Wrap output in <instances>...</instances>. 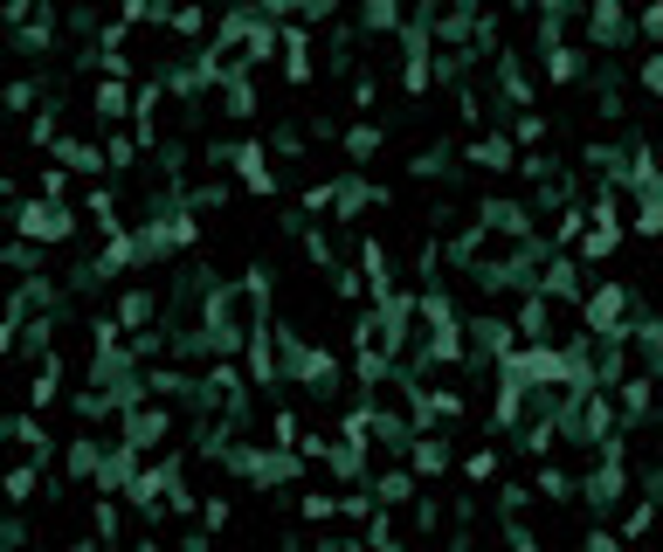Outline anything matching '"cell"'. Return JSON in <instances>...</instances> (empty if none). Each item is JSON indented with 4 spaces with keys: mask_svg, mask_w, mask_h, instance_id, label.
I'll use <instances>...</instances> for the list:
<instances>
[{
    "mask_svg": "<svg viewBox=\"0 0 663 552\" xmlns=\"http://www.w3.org/2000/svg\"><path fill=\"white\" fill-rule=\"evenodd\" d=\"M22 207V194H14V174H0V215H14Z\"/></svg>",
    "mask_w": 663,
    "mask_h": 552,
    "instance_id": "f1b7e54d",
    "label": "cell"
},
{
    "mask_svg": "<svg viewBox=\"0 0 663 552\" xmlns=\"http://www.w3.org/2000/svg\"><path fill=\"white\" fill-rule=\"evenodd\" d=\"M642 35H650V42H663V8H650V14H642Z\"/></svg>",
    "mask_w": 663,
    "mask_h": 552,
    "instance_id": "f546056e",
    "label": "cell"
},
{
    "mask_svg": "<svg viewBox=\"0 0 663 552\" xmlns=\"http://www.w3.org/2000/svg\"><path fill=\"white\" fill-rule=\"evenodd\" d=\"M587 552H636V545L622 539V531H609V525H595V531H587Z\"/></svg>",
    "mask_w": 663,
    "mask_h": 552,
    "instance_id": "603a6c76",
    "label": "cell"
},
{
    "mask_svg": "<svg viewBox=\"0 0 663 552\" xmlns=\"http://www.w3.org/2000/svg\"><path fill=\"white\" fill-rule=\"evenodd\" d=\"M69 552H104V539H98V531H84V539H69Z\"/></svg>",
    "mask_w": 663,
    "mask_h": 552,
    "instance_id": "4dcf8cb0",
    "label": "cell"
},
{
    "mask_svg": "<svg viewBox=\"0 0 663 552\" xmlns=\"http://www.w3.org/2000/svg\"><path fill=\"white\" fill-rule=\"evenodd\" d=\"M297 511H305L311 525H332V518H339V498H332V490H305V498H297Z\"/></svg>",
    "mask_w": 663,
    "mask_h": 552,
    "instance_id": "d6986e66",
    "label": "cell"
},
{
    "mask_svg": "<svg viewBox=\"0 0 663 552\" xmlns=\"http://www.w3.org/2000/svg\"><path fill=\"white\" fill-rule=\"evenodd\" d=\"M131 98H139V90H131V84H111V76H104V84L90 90V118L118 131V125H131Z\"/></svg>",
    "mask_w": 663,
    "mask_h": 552,
    "instance_id": "5b68a950",
    "label": "cell"
},
{
    "mask_svg": "<svg viewBox=\"0 0 663 552\" xmlns=\"http://www.w3.org/2000/svg\"><path fill=\"white\" fill-rule=\"evenodd\" d=\"M546 139V118L539 111H519V145H539Z\"/></svg>",
    "mask_w": 663,
    "mask_h": 552,
    "instance_id": "83f0119b",
    "label": "cell"
},
{
    "mask_svg": "<svg viewBox=\"0 0 663 552\" xmlns=\"http://www.w3.org/2000/svg\"><path fill=\"white\" fill-rule=\"evenodd\" d=\"M615 249H622V228H601V221L587 228V242H581V256H587V262H609Z\"/></svg>",
    "mask_w": 663,
    "mask_h": 552,
    "instance_id": "e0dca14e",
    "label": "cell"
},
{
    "mask_svg": "<svg viewBox=\"0 0 663 552\" xmlns=\"http://www.w3.org/2000/svg\"><path fill=\"white\" fill-rule=\"evenodd\" d=\"M42 490V463H8L0 470V504H28Z\"/></svg>",
    "mask_w": 663,
    "mask_h": 552,
    "instance_id": "7c38bea8",
    "label": "cell"
},
{
    "mask_svg": "<svg viewBox=\"0 0 663 552\" xmlns=\"http://www.w3.org/2000/svg\"><path fill=\"white\" fill-rule=\"evenodd\" d=\"M8 235L35 242V249H55V242L77 235V207H55V201H42V194H28V201L8 215Z\"/></svg>",
    "mask_w": 663,
    "mask_h": 552,
    "instance_id": "7a4b0ae2",
    "label": "cell"
},
{
    "mask_svg": "<svg viewBox=\"0 0 663 552\" xmlns=\"http://www.w3.org/2000/svg\"><path fill=\"white\" fill-rule=\"evenodd\" d=\"M339 145H346V159H353V166H367L373 152H381V125H353V131H339Z\"/></svg>",
    "mask_w": 663,
    "mask_h": 552,
    "instance_id": "2e32d148",
    "label": "cell"
},
{
    "mask_svg": "<svg viewBox=\"0 0 663 552\" xmlns=\"http://www.w3.org/2000/svg\"><path fill=\"white\" fill-rule=\"evenodd\" d=\"M642 90H650V98H663V49L642 55Z\"/></svg>",
    "mask_w": 663,
    "mask_h": 552,
    "instance_id": "4316f807",
    "label": "cell"
},
{
    "mask_svg": "<svg viewBox=\"0 0 663 552\" xmlns=\"http://www.w3.org/2000/svg\"><path fill=\"white\" fill-rule=\"evenodd\" d=\"M118 525H125V511H118V498H98V511H90V531H98V539L111 545V539H118Z\"/></svg>",
    "mask_w": 663,
    "mask_h": 552,
    "instance_id": "ac0fdd59",
    "label": "cell"
},
{
    "mask_svg": "<svg viewBox=\"0 0 663 552\" xmlns=\"http://www.w3.org/2000/svg\"><path fill=\"white\" fill-rule=\"evenodd\" d=\"M229 174L250 187V194H263L270 201L277 194V174H270V145L263 139H235V152H229Z\"/></svg>",
    "mask_w": 663,
    "mask_h": 552,
    "instance_id": "3957f363",
    "label": "cell"
},
{
    "mask_svg": "<svg viewBox=\"0 0 663 552\" xmlns=\"http://www.w3.org/2000/svg\"><path fill=\"white\" fill-rule=\"evenodd\" d=\"M636 325V291L629 283H615V277H601L595 291L581 297V332L587 338H622Z\"/></svg>",
    "mask_w": 663,
    "mask_h": 552,
    "instance_id": "6da1fadb",
    "label": "cell"
},
{
    "mask_svg": "<svg viewBox=\"0 0 663 552\" xmlns=\"http://www.w3.org/2000/svg\"><path fill=\"white\" fill-rule=\"evenodd\" d=\"M367 490H373V504H381V511H401V504H415V470H381Z\"/></svg>",
    "mask_w": 663,
    "mask_h": 552,
    "instance_id": "30bf717a",
    "label": "cell"
},
{
    "mask_svg": "<svg viewBox=\"0 0 663 552\" xmlns=\"http://www.w3.org/2000/svg\"><path fill=\"white\" fill-rule=\"evenodd\" d=\"M539 76L546 84H574V76H587V49H574V42L539 49Z\"/></svg>",
    "mask_w": 663,
    "mask_h": 552,
    "instance_id": "52a82bcc",
    "label": "cell"
},
{
    "mask_svg": "<svg viewBox=\"0 0 663 552\" xmlns=\"http://www.w3.org/2000/svg\"><path fill=\"white\" fill-rule=\"evenodd\" d=\"M359 22H367L373 35H387V28H401V8H367V14H359Z\"/></svg>",
    "mask_w": 663,
    "mask_h": 552,
    "instance_id": "484cf974",
    "label": "cell"
},
{
    "mask_svg": "<svg viewBox=\"0 0 663 552\" xmlns=\"http://www.w3.org/2000/svg\"><path fill=\"white\" fill-rule=\"evenodd\" d=\"M587 35H595V49H622L636 35V22L622 8H595V14H587Z\"/></svg>",
    "mask_w": 663,
    "mask_h": 552,
    "instance_id": "9c48e42d",
    "label": "cell"
},
{
    "mask_svg": "<svg viewBox=\"0 0 663 552\" xmlns=\"http://www.w3.org/2000/svg\"><path fill=\"white\" fill-rule=\"evenodd\" d=\"M201 525H207V531H229V525H235V504H229V498H207V504H201Z\"/></svg>",
    "mask_w": 663,
    "mask_h": 552,
    "instance_id": "7402d4cb",
    "label": "cell"
},
{
    "mask_svg": "<svg viewBox=\"0 0 663 552\" xmlns=\"http://www.w3.org/2000/svg\"><path fill=\"white\" fill-rule=\"evenodd\" d=\"M84 207H90V228H98V235H125V228H131L111 187H90V201H84Z\"/></svg>",
    "mask_w": 663,
    "mask_h": 552,
    "instance_id": "4fadbf2b",
    "label": "cell"
},
{
    "mask_svg": "<svg viewBox=\"0 0 663 552\" xmlns=\"http://www.w3.org/2000/svg\"><path fill=\"white\" fill-rule=\"evenodd\" d=\"M35 194H42V201H55V207H69V174H63V166H49V174L35 180Z\"/></svg>",
    "mask_w": 663,
    "mask_h": 552,
    "instance_id": "ffe728a7",
    "label": "cell"
},
{
    "mask_svg": "<svg viewBox=\"0 0 663 552\" xmlns=\"http://www.w3.org/2000/svg\"><path fill=\"white\" fill-rule=\"evenodd\" d=\"M139 139H131V125L125 131H104V166H111V174H131V166H139Z\"/></svg>",
    "mask_w": 663,
    "mask_h": 552,
    "instance_id": "9a60e30c",
    "label": "cell"
},
{
    "mask_svg": "<svg viewBox=\"0 0 663 552\" xmlns=\"http://www.w3.org/2000/svg\"><path fill=\"white\" fill-rule=\"evenodd\" d=\"M55 49V14L49 8H35L22 28H14V55H49Z\"/></svg>",
    "mask_w": 663,
    "mask_h": 552,
    "instance_id": "ba28073f",
    "label": "cell"
},
{
    "mask_svg": "<svg viewBox=\"0 0 663 552\" xmlns=\"http://www.w3.org/2000/svg\"><path fill=\"white\" fill-rule=\"evenodd\" d=\"M525 504H533V490H525V484H505V490H498V511H505V518H519Z\"/></svg>",
    "mask_w": 663,
    "mask_h": 552,
    "instance_id": "cb8c5ba5",
    "label": "cell"
},
{
    "mask_svg": "<svg viewBox=\"0 0 663 552\" xmlns=\"http://www.w3.org/2000/svg\"><path fill=\"white\" fill-rule=\"evenodd\" d=\"M463 477H470V484H490V477H498V449H470Z\"/></svg>",
    "mask_w": 663,
    "mask_h": 552,
    "instance_id": "44dd1931",
    "label": "cell"
},
{
    "mask_svg": "<svg viewBox=\"0 0 663 552\" xmlns=\"http://www.w3.org/2000/svg\"><path fill=\"white\" fill-rule=\"evenodd\" d=\"M408 470H415V477H443V470H449V442H443V435H415Z\"/></svg>",
    "mask_w": 663,
    "mask_h": 552,
    "instance_id": "5bb4252c",
    "label": "cell"
},
{
    "mask_svg": "<svg viewBox=\"0 0 663 552\" xmlns=\"http://www.w3.org/2000/svg\"><path fill=\"white\" fill-rule=\"evenodd\" d=\"M525 152L505 139V131H484V139H470V166H484V174H519Z\"/></svg>",
    "mask_w": 663,
    "mask_h": 552,
    "instance_id": "8992f818",
    "label": "cell"
},
{
    "mask_svg": "<svg viewBox=\"0 0 663 552\" xmlns=\"http://www.w3.org/2000/svg\"><path fill=\"white\" fill-rule=\"evenodd\" d=\"M160 311H166V304H160V291H145V283H131V291H118V311H111V318H118V325H125V338H145V332L160 325Z\"/></svg>",
    "mask_w": 663,
    "mask_h": 552,
    "instance_id": "277c9868",
    "label": "cell"
},
{
    "mask_svg": "<svg viewBox=\"0 0 663 552\" xmlns=\"http://www.w3.org/2000/svg\"><path fill=\"white\" fill-rule=\"evenodd\" d=\"M270 152H277V159H297V152H305V131H291V125H283L277 139H270Z\"/></svg>",
    "mask_w": 663,
    "mask_h": 552,
    "instance_id": "d4e9b609",
    "label": "cell"
},
{
    "mask_svg": "<svg viewBox=\"0 0 663 552\" xmlns=\"http://www.w3.org/2000/svg\"><path fill=\"white\" fill-rule=\"evenodd\" d=\"M55 166H63V174H111L104 145H90V139H63L55 145Z\"/></svg>",
    "mask_w": 663,
    "mask_h": 552,
    "instance_id": "8fae6325",
    "label": "cell"
}]
</instances>
